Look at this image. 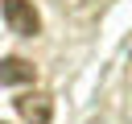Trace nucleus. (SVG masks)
Segmentation results:
<instances>
[{"label":"nucleus","instance_id":"2","mask_svg":"<svg viewBox=\"0 0 132 124\" xmlns=\"http://www.w3.org/2000/svg\"><path fill=\"white\" fill-rule=\"evenodd\" d=\"M12 103H16V116H21L25 124H50V120H54V99H50L45 91H25V95H16Z\"/></svg>","mask_w":132,"mask_h":124},{"label":"nucleus","instance_id":"3","mask_svg":"<svg viewBox=\"0 0 132 124\" xmlns=\"http://www.w3.org/2000/svg\"><path fill=\"white\" fill-rule=\"evenodd\" d=\"M33 79H37V66L29 58H16V54L0 58V87H21V83H33Z\"/></svg>","mask_w":132,"mask_h":124},{"label":"nucleus","instance_id":"1","mask_svg":"<svg viewBox=\"0 0 132 124\" xmlns=\"http://www.w3.org/2000/svg\"><path fill=\"white\" fill-rule=\"evenodd\" d=\"M0 12H4V21L16 37H37L41 33V17H37L33 0H0Z\"/></svg>","mask_w":132,"mask_h":124}]
</instances>
